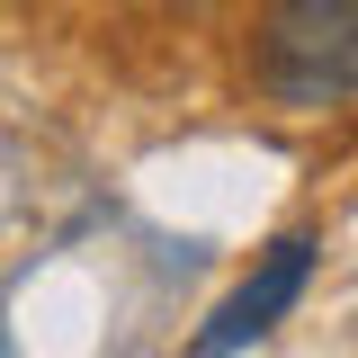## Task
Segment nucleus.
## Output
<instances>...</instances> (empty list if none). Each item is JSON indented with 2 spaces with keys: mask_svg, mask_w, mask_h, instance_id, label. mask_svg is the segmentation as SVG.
Masks as SVG:
<instances>
[{
  "mask_svg": "<svg viewBox=\"0 0 358 358\" xmlns=\"http://www.w3.org/2000/svg\"><path fill=\"white\" fill-rule=\"evenodd\" d=\"M313 233H278L260 260H251V278L224 296L215 313H206V331H197V350H242V341H268L287 313H296V296H305V278H313Z\"/></svg>",
  "mask_w": 358,
  "mask_h": 358,
  "instance_id": "nucleus-2",
  "label": "nucleus"
},
{
  "mask_svg": "<svg viewBox=\"0 0 358 358\" xmlns=\"http://www.w3.org/2000/svg\"><path fill=\"white\" fill-rule=\"evenodd\" d=\"M242 81L287 117H322L358 99V0H260Z\"/></svg>",
  "mask_w": 358,
  "mask_h": 358,
  "instance_id": "nucleus-1",
  "label": "nucleus"
}]
</instances>
